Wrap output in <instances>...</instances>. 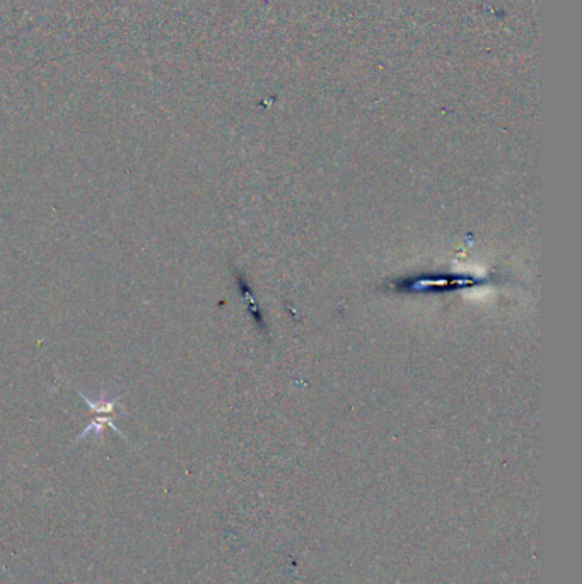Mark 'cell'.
<instances>
[{
	"instance_id": "cell-1",
	"label": "cell",
	"mask_w": 582,
	"mask_h": 584,
	"mask_svg": "<svg viewBox=\"0 0 582 584\" xmlns=\"http://www.w3.org/2000/svg\"><path fill=\"white\" fill-rule=\"evenodd\" d=\"M477 284H486V280H479L475 277H463V275L434 273V275H418L413 279H407L405 282L396 284V289L400 292H449L471 288Z\"/></svg>"
},
{
	"instance_id": "cell-2",
	"label": "cell",
	"mask_w": 582,
	"mask_h": 584,
	"mask_svg": "<svg viewBox=\"0 0 582 584\" xmlns=\"http://www.w3.org/2000/svg\"><path fill=\"white\" fill-rule=\"evenodd\" d=\"M77 395L93 409L95 412V420L88 426V429L82 431V434L77 438L75 442H79L80 439L88 438L91 433L95 434H101L103 433V427L104 426H110L113 431H119L115 429L113 426V419L119 417L120 411H122V405H120V398H106V400H89L84 393L77 391Z\"/></svg>"
}]
</instances>
